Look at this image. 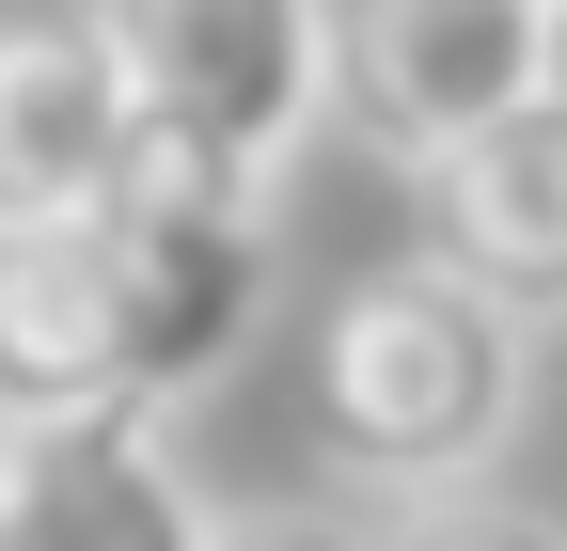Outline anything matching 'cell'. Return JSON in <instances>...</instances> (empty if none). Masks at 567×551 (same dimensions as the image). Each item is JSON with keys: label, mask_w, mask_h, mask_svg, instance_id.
Listing matches in <instances>:
<instances>
[{"label": "cell", "mask_w": 567, "mask_h": 551, "mask_svg": "<svg viewBox=\"0 0 567 551\" xmlns=\"http://www.w3.org/2000/svg\"><path fill=\"white\" fill-rule=\"evenodd\" d=\"M142 174L268 205L331 111V0H95Z\"/></svg>", "instance_id": "obj_2"}, {"label": "cell", "mask_w": 567, "mask_h": 551, "mask_svg": "<svg viewBox=\"0 0 567 551\" xmlns=\"http://www.w3.org/2000/svg\"><path fill=\"white\" fill-rule=\"evenodd\" d=\"M536 95H567V0H551V63H536Z\"/></svg>", "instance_id": "obj_10"}, {"label": "cell", "mask_w": 567, "mask_h": 551, "mask_svg": "<svg viewBox=\"0 0 567 551\" xmlns=\"http://www.w3.org/2000/svg\"><path fill=\"white\" fill-rule=\"evenodd\" d=\"M425 252L457 268L488 315L567 331V95H520L505 126H473L457 158H425Z\"/></svg>", "instance_id": "obj_6"}, {"label": "cell", "mask_w": 567, "mask_h": 551, "mask_svg": "<svg viewBox=\"0 0 567 551\" xmlns=\"http://www.w3.org/2000/svg\"><path fill=\"white\" fill-rule=\"evenodd\" d=\"M111 268H126V378H142V409H189L268 315V205L126 174L111 189Z\"/></svg>", "instance_id": "obj_4"}, {"label": "cell", "mask_w": 567, "mask_h": 551, "mask_svg": "<svg viewBox=\"0 0 567 551\" xmlns=\"http://www.w3.org/2000/svg\"><path fill=\"white\" fill-rule=\"evenodd\" d=\"M221 551H379L347 505H252V520H221Z\"/></svg>", "instance_id": "obj_9"}, {"label": "cell", "mask_w": 567, "mask_h": 551, "mask_svg": "<svg viewBox=\"0 0 567 551\" xmlns=\"http://www.w3.org/2000/svg\"><path fill=\"white\" fill-rule=\"evenodd\" d=\"M520 315H488L442 252H379L316 300L300 347V426L316 472L363 505H457L488 457L520 441Z\"/></svg>", "instance_id": "obj_1"}, {"label": "cell", "mask_w": 567, "mask_h": 551, "mask_svg": "<svg viewBox=\"0 0 567 551\" xmlns=\"http://www.w3.org/2000/svg\"><path fill=\"white\" fill-rule=\"evenodd\" d=\"M551 63V0H331V111L394 174L505 126Z\"/></svg>", "instance_id": "obj_3"}, {"label": "cell", "mask_w": 567, "mask_h": 551, "mask_svg": "<svg viewBox=\"0 0 567 551\" xmlns=\"http://www.w3.org/2000/svg\"><path fill=\"white\" fill-rule=\"evenodd\" d=\"M379 551H567V520H536V505H442V520H410Z\"/></svg>", "instance_id": "obj_8"}, {"label": "cell", "mask_w": 567, "mask_h": 551, "mask_svg": "<svg viewBox=\"0 0 567 551\" xmlns=\"http://www.w3.org/2000/svg\"><path fill=\"white\" fill-rule=\"evenodd\" d=\"M0 472H17V426H0Z\"/></svg>", "instance_id": "obj_11"}, {"label": "cell", "mask_w": 567, "mask_h": 551, "mask_svg": "<svg viewBox=\"0 0 567 551\" xmlns=\"http://www.w3.org/2000/svg\"><path fill=\"white\" fill-rule=\"evenodd\" d=\"M0 536L17 551H221V505L189 489L158 409H80V426H17Z\"/></svg>", "instance_id": "obj_7"}, {"label": "cell", "mask_w": 567, "mask_h": 551, "mask_svg": "<svg viewBox=\"0 0 567 551\" xmlns=\"http://www.w3.org/2000/svg\"><path fill=\"white\" fill-rule=\"evenodd\" d=\"M126 174H142V126H126L95 0H0V237L95 221Z\"/></svg>", "instance_id": "obj_5"}]
</instances>
